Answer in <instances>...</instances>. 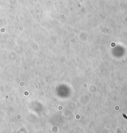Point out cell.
<instances>
[{"label":"cell","instance_id":"obj_1","mask_svg":"<svg viewBox=\"0 0 127 133\" xmlns=\"http://www.w3.org/2000/svg\"><path fill=\"white\" fill-rule=\"evenodd\" d=\"M123 117H124V118H126V119H127V116H126V115H125V114H123Z\"/></svg>","mask_w":127,"mask_h":133}]
</instances>
